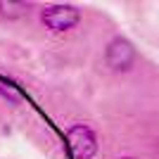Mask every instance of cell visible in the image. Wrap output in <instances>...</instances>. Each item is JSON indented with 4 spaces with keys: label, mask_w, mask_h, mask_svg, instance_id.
Instances as JSON below:
<instances>
[{
    "label": "cell",
    "mask_w": 159,
    "mask_h": 159,
    "mask_svg": "<svg viewBox=\"0 0 159 159\" xmlns=\"http://www.w3.org/2000/svg\"><path fill=\"white\" fill-rule=\"evenodd\" d=\"M31 10V2H21V0H0V17L2 19H19Z\"/></svg>",
    "instance_id": "277c9868"
},
{
    "label": "cell",
    "mask_w": 159,
    "mask_h": 159,
    "mask_svg": "<svg viewBox=\"0 0 159 159\" xmlns=\"http://www.w3.org/2000/svg\"><path fill=\"white\" fill-rule=\"evenodd\" d=\"M105 62L112 71H128L135 62V48L128 38L116 36L105 48Z\"/></svg>",
    "instance_id": "3957f363"
},
{
    "label": "cell",
    "mask_w": 159,
    "mask_h": 159,
    "mask_svg": "<svg viewBox=\"0 0 159 159\" xmlns=\"http://www.w3.org/2000/svg\"><path fill=\"white\" fill-rule=\"evenodd\" d=\"M40 24L52 33H66L71 29L79 26L81 21V10L76 5H69V2H52V5H45L38 14Z\"/></svg>",
    "instance_id": "6da1fadb"
},
{
    "label": "cell",
    "mask_w": 159,
    "mask_h": 159,
    "mask_svg": "<svg viewBox=\"0 0 159 159\" xmlns=\"http://www.w3.org/2000/svg\"><path fill=\"white\" fill-rule=\"evenodd\" d=\"M0 95H2L10 105H21V102H24L21 88L17 86L12 79H5V76H0Z\"/></svg>",
    "instance_id": "5b68a950"
},
{
    "label": "cell",
    "mask_w": 159,
    "mask_h": 159,
    "mask_svg": "<svg viewBox=\"0 0 159 159\" xmlns=\"http://www.w3.org/2000/svg\"><path fill=\"white\" fill-rule=\"evenodd\" d=\"M116 159H138V157H128V154H126V157H116Z\"/></svg>",
    "instance_id": "8992f818"
},
{
    "label": "cell",
    "mask_w": 159,
    "mask_h": 159,
    "mask_svg": "<svg viewBox=\"0 0 159 159\" xmlns=\"http://www.w3.org/2000/svg\"><path fill=\"white\" fill-rule=\"evenodd\" d=\"M66 143L74 159H95L98 154V133L90 124H74L66 128Z\"/></svg>",
    "instance_id": "7a4b0ae2"
}]
</instances>
